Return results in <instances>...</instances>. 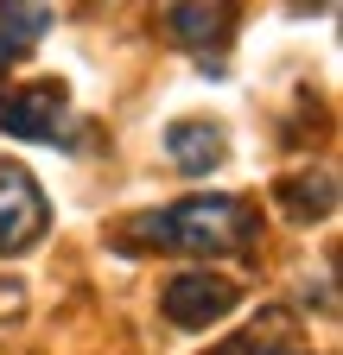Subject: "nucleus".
<instances>
[{"label": "nucleus", "mask_w": 343, "mask_h": 355, "mask_svg": "<svg viewBox=\"0 0 343 355\" xmlns=\"http://www.w3.org/2000/svg\"><path fill=\"white\" fill-rule=\"evenodd\" d=\"M254 235H261V216L248 197H185L172 209L134 216L127 248H172V254L223 260V254H248Z\"/></svg>", "instance_id": "1"}, {"label": "nucleus", "mask_w": 343, "mask_h": 355, "mask_svg": "<svg viewBox=\"0 0 343 355\" xmlns=\"http://www.w3.org/2000/svg\"><path fill=\"white\" fill-rule=\"evenodd\" d=\"M235 304H242V286L223 279V273H178L159 292V311H165L172 330H210V324H223Z\"/></svg>", "instance_id": "2"}, {"label": "nucleus", "mask_w": 343, "mask_h": 355, "mask_svg": "<svg viewBox=\"0 0 343 355\" xmlns=\"http://www.w3.org/2000/svg\"><path fill=\"white\" fill-rule=\"evenodd\" d=\"M45 191L32 184L26 165H0V254H26L38 235H45Z\"/></svg>", "instance_id": "3"}, {"label": "nucleus", "mask_w": 343, "mask_h": 355, "mask_svg": "<svg viewBox=\"0 0 343 355\" xmlns=\"http://www.w3.org/2000/svg\"><path fill=\"white\" fill-rule=\"evenodd\" d=\"M159 26L185 51H217L235 32V0H159Z\"/></svg>", "instance_id": "4"}, {"label": "nucleus", "mask_w": 343, "mask_h": 355, "mask_svg": "<svg viewBox=\"0 0 343 355\" xmlns=\"http://www.w3.org/2000/svg\"><path fill=\"white\" fill-rule=\"evenodd\" d=\"M0 133H13V140H64V83L0 96Z\"/></svg>", "instance_id": "5"}, {"label": "nucleus", "mask_w": 343, "mask_h": 355, "mask_svg": "<svg viewBox=\"0 0 343 355\" xmlns=\"http://www.w3.org/2000/svg\"><path fill=\"white\" fill-rule=\"evenodd\" d=\"M165 153H172L178 171L203 178V171L223 165V127H210V121H172L165 127Z\"/></svg>", "instance_id": "6"}, {"label": "nucleus", "mask_w": 343, "mask_h": 355, "mask_svg": "<svg viewBox=\"0 0 343 355\" xmlns=\"http://www.w3.org/2000/svg\"><path fill=\"white\" fill-rule=\"evenodd\" d=\"M51 26V0H0V64H19Z\"/></svg>", "instance_id": "7"}, {"label": "nucleus", "mask_w": 343, "mask_h": 355, "mask_svg": "<svg viewBox=\"0 0 343 355\" xmlns=\"http://www.w3.org/2000/svg\"><path fill=\"white\" fill-rule=\"evenodd\" d=\"M274 197L286 203L292 222H324V216L337 209V178H331V171H292V178H280V184H274Z\"/></svg>", "instance_id": "8"}, {"label": "nucleus", "mask_w": 343, "mask_h": 355, "mask_svg": "<svg viewBox=\"0 0 343 355\" xmlns=\"http://www.w3.org/2000/svg\"><path fill=\"white\" fill-rule=\"evenodd\" d=\"M254 349H261V324H254L248 336H235V343H223L217 355H254Z\"/></svg>", "instance_id": "9"}, {"label": "nucleus", "mask_w": 343, "mask_h": 355, "mask_svg": "<svg viewBox=\"0 0 343 355\" xmlns=\"http://www.w3.org/2000/svg\"><path fill=\"white\" fill-rule=\"evenodd\" d=\"M254 355H299V349H274V343H261V349H254Z\"/></svg>", "instance_id": "10"}]
</instances>
